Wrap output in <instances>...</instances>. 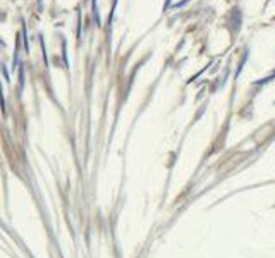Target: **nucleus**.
Instances as JSON below:
<instances>
[{"label": "nucleus", "mask_w": 275, "mask_h": 258, "mask_svg": "<svg viewBox=\"0 0 275 258\" xmlns=\"http://www.w3.org/2000/svg\"><path fill=\"white\" fill-rule=\"evenodd\" d=\"M229 22H232L234 31L239 28V24H241V17H239V11H237V9H234V11L231 12V16H229Z\"/></svg>", "instance_id": "nucleus-1"}]
</instances>
